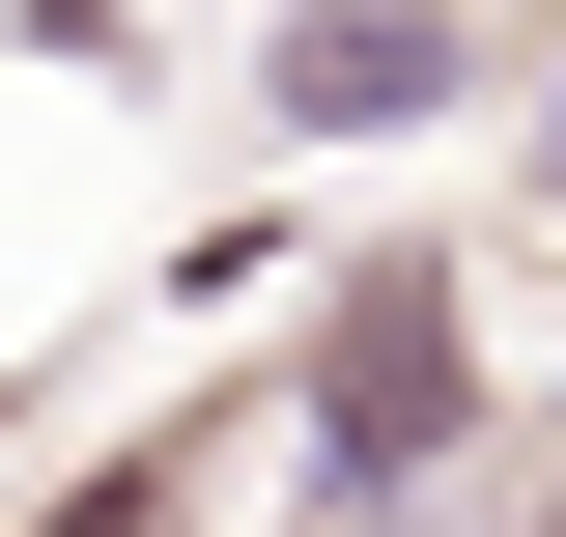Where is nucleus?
<instances>
[{
    "mask_svg": "<svg viewBox=\"0 0 566 537\" xmlns=\"http://www.w3.org/2000/svg\"><path fill=\"white\" fill-rule=\"evenodd\" d=\"M482 424V339H453V255H368L340 339H312V481L340 509H424V453Z\"/></svg>",
    "mask_w": 566,
    "mask_h": 537,
    "instance_id": "obj_1",
    "label": "nucleus"
},
{
    "mask_svg": "<svg viewBox=\"0 0 566 537\" xmlns=\"http://www.w3.org/2000/svg\"><path fill=\"white\" fill-rule=\"evenodd\" d=\"M283 114H312V141L453 114V29H424V0H312V29H283Z\"/></svg>",
    "mask_w": 566,
    "mask_h": 537,
    "instance_id": "obj_2",
    "label": "nucleus"
}]
</instances>
